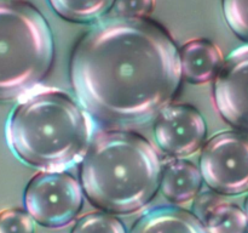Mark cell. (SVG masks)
<instances>
[{
  "mask_svg": "<svg viewBox=\"0 0 248 233\" xmlns=\"http://www.w3.org/2000/svg\"><path fill=\"white\" fill-rule=\"evenodd\" d=\"M182 78L173 39L147 18L99 22L81 36L70 57L78 101L109 126L152 120L174 99Z\"/></svg>",
  "mask_w": 248,
  "mask_h": 233,
  "instance_id": "1",
  "label": "cell"
},
{
  "mask_svg": "<svg viewBox=\"0 0 248 233\" xmlns=\"http://www.w3.org/2000/svg\"><path fill=\"white\" fill-rule=\"evenodd\" d=\"M94 133L96 120L56 87L35 89L22 97L5 126L15 155L44 171H63L81 162Z\"/></svg>",
  "mask_w": 248,
  "mask_h": 233,
  "instance_id": "2",
  "label": "cell"
},
{
  "mask_svg": "<svg viewBox=\"0 0 248 233\" xmlns=\"http://www.w3.org/2000/svg\"><path fill=\"white\" fill-rule=\"evenodd\" d=\"M161 160L142 136L109 131L94 137L80 167L82 189L93 205L130 215L150 203L160 187Z\"/></svg>",
  "mask_w": 248,
  "mask_h": 233,
  "instance_id": "3",
  "label": "cell"
},
{
  "mask_svg": "<svg viewBox=\"0 0 248 233\" xmlns=\"http://www.w3.org/2000/svg\"><path fill=\"white\" fill-rule=\"evenodd\" d=\"M53 61L55 39L41 12L23 0H0V102L35 90Z\"/></svg>",
  "mask_w": 248,
  "mask_h": 233,
  "instance_id": "4",
  "label": "cell"
},
{
  "mask_svg": "<svg viewBox=\"0 0 248 233\" xmlns=\"http://www.w3.org/2000/svg\"><path fill=\"white\" fill-rule=\"evenodd\" d=\"M27 213L39 225L60 228L72 222L84 204V192L75 177L63 171L36 174L24 191Z\"/></svg>",
  "mask_w": 248,
  "mask_h": 233,
  "instance_id": "5",
  "label": "cell"
},
{
  "mask_svg": "<svg viewBox=\"0 0 248 233\" xmlns=\"http://www.w3.org/2000/svg\"><path fill=\"white\" fill-rule=\"evenodd\" d=\"M200 172L211 189L223 196L248 192V136L224 131L202 148Z\"/></svg>",
  "mask_w": 248,
  "mask_h": 233,
  "instance_id": "6",
  "label": "cell"
},
{
  "mask_svg": "<svg viewBox=\"0 0 248 233\" xmlns=\"http://www.w3.org/2000/svg\"><path fill=\"white\" fill-rule=\"evenodd\" d=\"M157 145L172 157H188L201 148L207 125L200 112L189 104H169L160 111L154 124Z\"/></svg>",
  "mask_w": 248,
  "mask_h": 233,
  "instance_id": "7",
  "label": "cell"
},
{
  "mask_svg": "<svg viewBox=\"0 0 248 233\" xmlns=\"http://www.w3.org/2000/svg\"><path fill=\"white\" fill-rule=\"evenodd\" d=\"M213 100L225 121L248 133V45L224 60L215 78Z\"/></svg>",
  "mask_w": 248,
  "mask_h": 233,
  "instance_id": "8",
  "label": "cell"
},
{
  "mask_svg": "<svg viewBox=\"0 0 248 233\" xmlns=\"http://www.w3.org/2000/svg\"><path fill=\"white\" fill-rule=\"evenodd\" d=\"M182 77L191 84H205L217 77L224 58L207 39H194L178 49Z\"/></svg>",
  "mask_w": 248,
  "mask_h": 233,
  "instance_id": "9",
  "label": "cell"
},
{
  "mask_svg": "<svg viewBox=\"0 0 248 233\" xmlns=\"http://www.w3.org/2000/svg\"><path fill=\"white\" fill-rule=\"evenodd\" d=\"M202 182L200 169L188 160L174 159L161 167L160 188L165 198L177 205L193 201L200 194Z\"/></svg>",
  "mask_w": 248,
  "mask_h": 233,
  "instance_id": "10",
  "label": "cell"
},
{
  "mask_svg": "<svg viewBox=\"0 0 248 233\" xmlns=\"http://www.w3.org/2000/svg\"><path fill=\"white\" fill-rule=\"evenodd\" d=\"M131 233H207V231L190 211L174 206H161L140 216Z\"/></svg>",
  "mask_w": 248,
  "mask_h": 233,
  "instance_id": "11",
  "label": "cell"
},
{
  "mask_svg": "<svg viewBox=\"0 0 248 233\" xmlns=\"http://www.w3.org/2000/svg\"><path fill=\"white\" fill-rule=\"evenodd\" d=\"M207 233H247L245 211L232 203H218L201 221Z\"/></svg>",
  "mask_w": 248,
  "mask_h": 233,
  "instance_id": "12",
  "label": "cell"
},
{
  "mask_svg": "<svg viewBox=\"0 0 248 233\" xmlns=\"http://www.w3.org/2000/svg\"><path fill=\"white\" fill-rule=\"evenodd\" d=\"M62 18L72 22H91L106 14L114 0H48Z\"/></svg>",
  "mask_w": 248,
  "mask_h": 233,
  "instance_id": "13",
  "label": "cell"
},
{
  "mask_svg": "<svg viewBox=\"0 0 248 233\" xmlns=\"http://www.w3.org/2000/svg\"><path fill=\"white\" fill-rule=\"evenodd\" d=\"M72 233H127V231L111 214L89 213L77 221Z\"/></svg>",
  "mask_w": 248,
  "mask_h": 233,
  "instance_id": "14",
  "label": "cell"
},
{
  "mask_svg": "<svg viewBox=\"0 0 248 233\" xmlns=\"http://www.w3.org/2000/svg\"><path fill=\"white\" fill-rule=\"evenodd\" d=\"M222 5L228 26L248 43V0H222Z\"/></svg>",
  "mask_w": 248,
  "mask_h": 233,
  "instance_id": "15",
  "label": "cell"
},
{
  "mask_svg": "<svg viewBox=\"0 0 248 233\" xmlns=\"http://www.w3.org/2000/svg\"><path fill=\"white\" fill-rule=\"evenodd\" d=\"M35 221L22 209L0 211V233H34Z\"/></svg>",
  "mask_w": 248,
  "mask_h": 233,
  "instance_id": "16",
  "label": "cell"
},
{
  "mask_svg": "<svg viewBox=\"0 0 248 233\" xmlns=\"http://www.w3.org/2000/svg\"><path fill=\"white\" fill-rule=\"evenodd\" d=\"M155 0H114L113 9L121 18L140 19L152 14Z\"/></svg>",
  "mask_w": 248,
  "mask_h": 233,
  "instance_id": "17",
  "label": "cell"
},
{
  "mask_svg": "<svg viewBox=\"0 0 248 233\" xmlns=\"http://www.w3.org/2000/svg\"><path fill=\"white\" fill-rule=\"evenodd\" d=\"M196 200L194 203L193 208V214L199 218L200 221L203 220L206 215L217 205L218 203H220V199L217 196H215L213 193H203L202 196L196 197Z\"/></svg>",
  "mask_w": 248,
  "mask_h": 233,
  "instance_id": "18",
  "label": "cell"
},
{
  "mask_svg": "<svg viewBox=\"0 0 248 233\" xmlns=\"http://www.w3.org/2000/svg\"><path fill=\"white\" fill-rule=\"evenodd\" d=\"M245 214H246V216H247V220H248V196L246 197V199H245Z\"/></svg>",
  "mask_w": 248,
  "mask_h": 233,
  "instance_id": "19",
  "label": "cell"
}]
</instances>
